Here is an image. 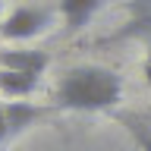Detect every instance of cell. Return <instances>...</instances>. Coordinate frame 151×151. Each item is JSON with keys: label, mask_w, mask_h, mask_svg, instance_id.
<instances>
[{"label": "cell", "mask_w": 151, "mask_h": 151, "mask_svg": "<svg viewBox=\"0 0 151 151\" xmlns=\"http://www.w3.org/2000/svg\"><path fill=\"white\" fill-rule=\"evenodd\" d=\"M120 123L129 129L132 142L139 145V151H151V123L139 113H120Z\"/></svg>", "instance_id": "52a82bcc"}, {"label": "cell", "mask_w": 151, "mask_h": 151, "mask_svg": "<svg viewBox=\"0 0 151 151\" xmlns=\"http://www.w3.org/2000/svg\"><path fill=\"white\" fill-rule=\"evenodd\" d=\"M98 9H101V0H60V16L69 32L85 28Z\"/></svg>", "instance_id": "8992f818"}, {"label": "cell", "mask_w": 151, "mask_h": 151, "mask_svg": "<svg viewBox=\"0 0 151 151\" xmlns=\"http://www.w3.org/2000/svg\"><path fill=\"white\" fill-rule=\"evenodd\" d=\"M9 139V123H6V110H3V104H0V145Z\"/></svg>", "instance_id": "9c48e42d"}, {"label": "cell", "mask_w": 151, "mask_h": 151, "mask_svg": "<svg viewBox=\"0 0 151 151\" xmlns=\"http://www.w3.org/2000/svg\"><path fill=\"white\" fill-rule=\"evenodd\" d=\"M54 22V13L47 6H19L0 22V35L6 41H32Z\"/></svg>", "instance_id": "7a4b0ae2"}, {"label": "cell", "mask_w": 151, "mask_h": 151, "mask_svg": "<svg viewBox=\"0 0 151 151\" xmlns=\"http://www.w3.org/2000/svg\"><path fill=\"white\" fill-rule=\"evenodd\" d=\"M3 110H6V123H9V135H16V132H25L32 129L38 120H44L47 107H38V104L32 101H6L3 104Z\"/></svg>", "instance_id": "3957f363"}, {"label": "cell", "mask_w": 151, "mask_h": 151, "mask_svg": "<svg viewBox=\"0 0 151 151\" xmlns=\"http://www.w3.org/2000/svg\"><path fill=\"white\" fill-rule=\"evenodd\" d=\"M0 13H3V0H0Z\"/></svg>", "instance_id": "8fae6325"}, {"label": "cell", "mask_w": 151, "mask_h": 151, "mask_svg": "<svg viewBox=\"0 0 151 151\" xmlns=\"http://www.w3.org/2000/svg\"><path fill=\"white\" fill-rule=\"evenodd\" d=\"M50 66V57L44 50H0V69H19V73L41 76Z\"/></svg>", "instance_id": "277c9868"}, {"label": "cell", "mask_w": 151, "mask_h": 151, "mask_svg": "<svg viewBox=\"0 0 151 151\" xmlns=\"http://www.w3.org/2000/svg\"><path fill=\"white\" fill-rule=\"evenodd\" d=\"M54 101L60 110H73V113L110 110L123 101V76L94 63L73 66L60 76Z\"/></svg>", "instance_id": "6da1fadb"}, {"label": "cell", "mask_w": 151, "mask_h": 151, "mask_svg": "<svg viewBox=\"0 0 151 151\" xmlns=\"http://www.w3.org/2000/svg\"><path fill=\"white\" fill-rule=\"evenodd\" d=\"M129 35H148L151 32V0H135L132 3V22Z\"/></svg>", "instance_id": "ba28073f"}, {"label": "cell", "mask_w": 151, "mask_h": 151, "mask_svg": "<svg viewBox=\"0 0 151 151\" xmlns=\"http://www.w3.org/2000/svg\"><path fill=\"white\" fill-rule=\"evenodd\" d=\"M41 76L35 73H19V69H0V94L13 101H25L28 94L38 91Z\"/></svg>", "instance_id": "5b68a950"}, {"label": "cell", "mask_w": 151, "mask_h": 151, "mask_svg": "<svg viewBox=\"0 0 151 151\" xmlns=\"http://www.w3.org/2000/svg\"><path fill=\"white\" fill-rule=\"evenodd\" d=\"M142 73H145V82L151 85V63H145V69H142Z\"/></svg>", "instance_id": "30bf717a"}]
</instances>
